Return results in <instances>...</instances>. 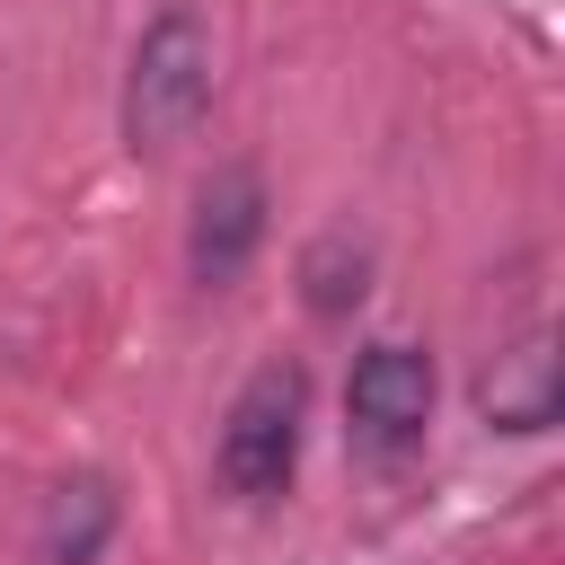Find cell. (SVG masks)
Returning <instances> with one entry per match:
<instances>
[{"mask_svg":"<svg viewBox=\"0 0 565 565\" xmlns=\"http://www.w3.org/2000/svg\"><path fill=\"white\" fill-rule=\"evenodd\" d=\"M265 177L247 168V159H230V168H212L203 177V194H194V221H185V274L203 282V291H230L238 274H247V256L265 247Z\"/></svg>","mask_w":565,"mask_h":565,"instance_id":"obj_4","label":"cell"},{"mask_svg":"<svg viewBox=\"0 0 565 565\" xmlns=\"http://www.w3.org/2000/svg\"><path fill=\"white\" fill-rule=\"evenodd\" d=\"M362 291H371V247H362L353 230H327V238L300 247V300H309L318 318H353Z\"/></svg>","mask_w":565,"mask_h":565,"instance_id":"obj_7","label":"cell"},{"mask_svg":"<svg viewBox=\"0 0 565 565\" xmlns=\"http://www.w3.org/2000/svg\"><path fill=\"white\" fill-rule=\"evenodd\" d=\"M477 415L494 433H547L556 424V344L521 335L512 353H494V371L477 380Z\"/></svg>","mask_w":565,"mask_h":565,"instance_id":"obj_5","label":"cell"},{"mask_svg":"<svg viewBox=\"0 0 565 565\" xmlns=\"http://www.w3.org/2000/svg\"><path fill=\"white\" fill-rule=\"evenodd\" d=\"M115 539V486L106 477H71L44 503V565H97Z\"/></svg>","mask_w":565,"mask_h":565,"instance_id":"obj_6","label":"cell"},{"mask_svg":"<svg viewBox=\"0 0 565 565\" xmlns=\"http://www.w3.org/2000/svg\"><path fill=\"white\" fill-rule=\"evenodd\" d=\"M344 415H353V441L362 450L424 441V424H433V353L406 344V335L362 344L353 353V380H344Z\"/></svg>","mask_w":565,"mask_h":565,"instance_id":"obj_3","label":"cell"},{"mask_svg":"<svg viewBox=\"0 0 565 565\" xmlns=\"http://www.w3.org/2000/svg\"><path fill=\"white\" fill-rule=\"evenodd\" d=\"M300 415H309V371H300V362H265V371L230 397V415H221V441H212L221 494L274 503V494L291 486V468H300Z\"/></svg>","mask_w":565,"mask_h":565,"instance_id":"obj_2","label":"cell"},{"mask_svg":"<svg viewBox=\"0 0 565 565\" xmlns=\"http://www.w3.org/2000/svg\"><path fill=\"white\" fill-rule=\"evenodd\" d=\"M212 106V26L203 9L168 0L141 35H132V62H124V150H168L203 124Z\"/></svg>","mask_w":565,"mask_h":565,"instance_id":"obj_1","label":"cell"}]
</instances>
